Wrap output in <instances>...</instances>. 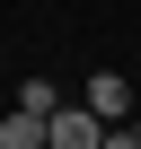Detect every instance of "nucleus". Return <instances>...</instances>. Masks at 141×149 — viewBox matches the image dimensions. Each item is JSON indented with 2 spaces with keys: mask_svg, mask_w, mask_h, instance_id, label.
Wrapping results in <instances>:
<instances>
[{
  "mask_svg": "<svg viewBox=\"0 0 141 149\" xmlns=\"http://www.w3.org/2000/svg\"><path fill=\"white\" fill-rule=\"evenodd\" d=\"M44 140H53V149H97L106 123H97L88 105H53V114H44Z\"/></svg>",
  "mask_w": 141,
  "mask_h": 149,
  "instance_id": "1",
  "label": "nucleus"
},
{
  "mask_svg": "<svg viewBox=\"0 0 141 149\" xmlns=\"http://www.w3.org/2000/svg\"><path fill=\"white\" fill-rule=\"evenodd\" d=\"M0 149H44V114H9V123H0Z\"/></svg>",
  "mask_w": 141,
  "mask_h": 149,
  "instance_id": "3",
  "label": "nucleus"
},
{
  "mask_svg": "<svg viewBox=\"0 0 141 149\" xmlns=\"http://www.w3.org/2000/svg\"><path fill=\"white\" fill-rule=\"evenodd\" d=\"M97 123H115V114H132V79H123V70H97V79H88V97H80Z\"/></svg>",
  "mask_w": 141,
  "mask_h": 149,
  "instance_id": "2",
  "label": "nucleus"
},
{
  "mask_svg": "<svg viewBox=\"0 0 141 149\" xmlns=\"http://www.w3.org/2000/svg\"><path fill=\"white\" fill-rule=\"evenodd\" d=\"M106 149H141V114H115L106 123Z\"/></svg>",
  "mask_w": 141,
  "mask_h": 149,
  "instance_id": "5",
  "label": "nucleus"
},
{
  "mask_svg": "<svg viewBox=\"0 0 141 149\" xmlns=\"http://www.w3.org/2000/svg\"><path fill=\"white\" fill-rule=\"evenodd\" d=\"M18 105H27V114H53L62 88H53V79H18Z\"/></svg>",
  "mask_w": 141,
  "mask_h": 149,
  "instance_id": "4",
  "label": "nucleus"
}]
</instances>
